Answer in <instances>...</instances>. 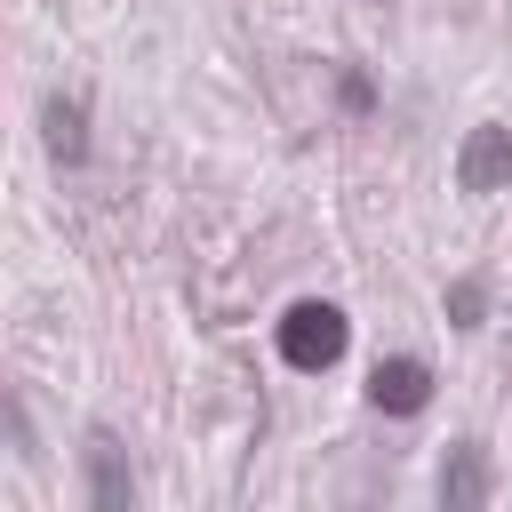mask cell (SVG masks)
<instances>
[{"instance_id":"obj_1","label":"cell","mask_w":512,"mask_h":512,"mask_svg":"<svg viewBox=\"0 0 512 512\" xmlns=\"http://www.w3.org/2000/svg\"><path fill=\"white\" fill-rule=\"evenodd\" d=\"M344 312L336 304H320V296H304V304H288L280 312V360L288 368H336L344 360Z\"/></svg>"},{"instance_id":"obj_2","label":"cell","mask_w":512,"mask_h":512,"mask_svg":"<svg viewBox=\"0 0 512 512\" xmlns=\"http://www.w3.org/2000/svg\"><path fill=\"white\" fill-rule=\"evenodd\" d=\"M456 184L464 192H504L512 184V128H472L456 152Z\"/></svg>"},{"instance_id":"obj_3","label":"cell","mask_w":512,"mask_h":512,"mask_svg":"<svg viewBox=\"0 0 512 512\" xmlns=\"http://www.w3.org/2000/svg\"><path fill=\"white\" fill-rule=\"evenodd\" d=\"M368 400H376L384 416H416V408L432 400V368H424V360H376Z\"/></svg>"},{"instance_id":"obj_4","label":"cell","mask_w":512,"mask_h":512,"mask_svg":"<svg viewBox=\"0 0 512 512\" xmlns=\"http://www.w3.org/2000/svg\"><path fill=\"white\" fill-rule=\"evenodd\" d=\"M88 504H96V512H128V504H136V480H128L112 432H88Z\"/></svg>"},{"instance_id":"obj_5","label":"cell","mask_w":512,"mask_h":512,"mask_svg":"<svg viewBox=\"0 0 512 512\" xmlns=\"http://www.w3.org/2000/svg\"><path fill=\"white\" fill-rule=\"evenodd\" d=\"M440 504H448V512L488 504V456H480L472 440H456V448H448V464H440Z\"/></svg>"},{"instance_id":"obj_6","label":"cell","mask_w":512,"mask_h":512,"mask_svg":"<svg viewBox=\"0 0 512 512\" xmlns=\"http://www.w3.org/2000/svg\"><path fill=\"white\" fill-rule=\"evenodd\" d=\"M40 120H48V152H56V160H80V152H88V112H80V96H48Z\"/></svg>"},{"instance_id":"obj_7","label":"cell","mask_w":512,"mask_h":512,"mask_svg":"<svg viewBox=\"0 0 512 512\" xmlns=\"http://www.w3.org/2000/svg\"><path fill=\"white\" fill-rule=\"evenodd\" d=\"M480 312H488V288H480V280H456V288H448V320H456V328H480Z\"/></svg>"}]
</instances>
